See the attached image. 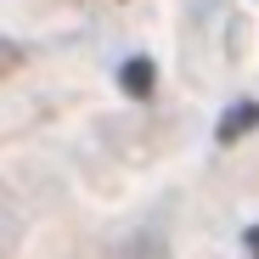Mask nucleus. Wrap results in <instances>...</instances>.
I'll return each instance as SVG.
<instances>
[{"instance_id": "2", "label": "nucleus", "mask_w": 259, "mask_h": 259, "mask_svg": "<svg viewBox=\"0 0 259 259\" xmlns=\"http://www.w3.org/2000/svg\"><path fill=\"white\" fill-rule=\"evenodd\" d=\"M118 84H124L130 96H147V91H152V62H147V57H130L124 73H118Z\"/></svg>"}, {"instance_id": "3", "label": "nucleus", "mask_w": 259, "mask_h": 259, "mask_svg": "<svg viewBox=\"0 0 259 259\" xmlns=\"http://www.w3.org/2000/svg\"><path fill=\"white\" fill-rule=\"evenodd\" d=\"M248 253H253V259H259V226H253V231H248Z\"/></svg>"}, {"instance_id": "1", "label": "nucleus", "mask_w": 259, "mask_h": 259, "mask_svg": "<svg viewBox=\"0 0 259 259\" xmlns=\"http://www.w3.org/2000/svg\"><path fill=\"white\" fill-rule=\"evenodd\" d=\"M248 130H259V102H237V107L220 118V130H214V136L231 147V141H242V136H248Z\"/></svg>"}]
</instances>
